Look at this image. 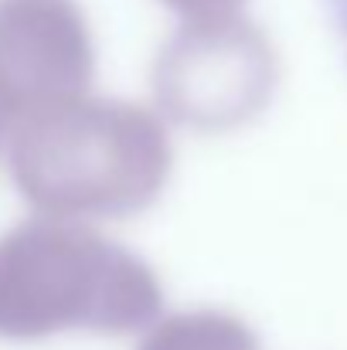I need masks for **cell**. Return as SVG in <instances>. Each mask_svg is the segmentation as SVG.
I'll list each match as a JSON object with an SVG mask.
<instances>
[{
    "label": "cell",
    "instance_id": "cell-1",
    "mask_svg": "<svg viewBox=\"0 0 347 350\" xmlns=\"http://www.w3.org/2000/svg\"><path fill=\"white\" fill-rule=\"evenodd\" d=\"M96 248L75 232L27 225L0 238V334L41 337L96 313Z\"/></svg>",
    "mask_w": 347,
    "mask_h": 350
},
{
    "label": "cell",
    "instance_id": "cell-2",
    "mask_svg": "<svg viewBox=\"0 0 347 350\" xmlns=\"http://www.w3.org/2000/svg\"><path fill=\"white\" fill-rule=\"evenodd\" d=\"M86 65V31L72 0H0V92L14 109L41 113Z\"/></svg>",
    "mask_w": 347,
    "mask_h": 350
},
{
    "label": "cell",
    "instance_id": "cell-3",
    "mask_svg": "<svg viewBox=\"0 0 347 350\" xmlns=\"http://www.w3.org/2000/svg\"><path fill=\"white\" fill-rule=\"evenodd\" d=\"M331 7H334L337 27H341V34H344V41H347V0H331Z\"/></svg>",
    "mask_w": 347,
    "mask_h": 350
},
{
    "label": "cell",
    "instance_id": "cell-4",
    "mask_svg": "<svg viewBox=\"0 0 347 350\" xmlns=\"http://www.w3.org/2000/svg\"><path fill=\"white\" fill-rule=\"evenodd\" d=\"M10 116V106H7V99H3V92H0V133H3V122Z\"/></svg>",
    "mask_w": 347,
    "mask_h": 350
},
{
    "label": "cell",
    "instance_id": "cell-5",
    "mask_svg": "<svg viewBox=\"0 0 347 350\" xmlns=\"http://www.w3.org/2000/svg\"><path fill=\"white\" fill-rule=\"evenodd\" d=\"M177 3H211V0H177Z\"/></svg>",
    "mask_w": 347,
    "mask_h": 350
}]
</instances>
